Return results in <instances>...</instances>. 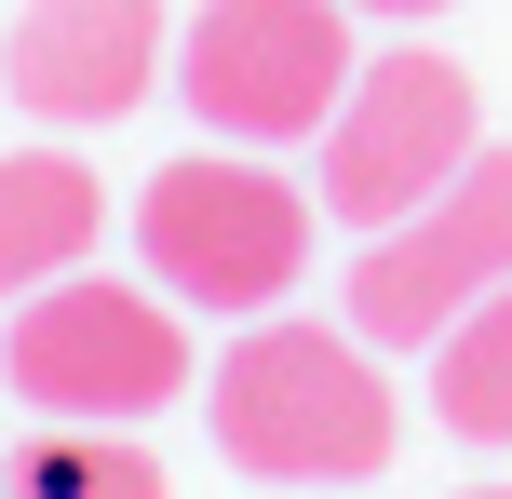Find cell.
<instances>
[{
	"label": "cell",
	"mask_w": 512,
	"mask_h": 499,
	"mask_svg": "<svg viewBox=\"0 0 512 499\" xmlns=\"http://www.w3.org/2000/svg\"><path fill=\"white\" fill-rule=\"evenodd\" d=\"M203 419H216V459H243L256 486H378L391 446H405V405H391L378 351L351 324H243L203 378Z\"/></svg>",
	"instance_id": "1"
},
{
	"label": "cell",
	"mask_w": 512,
	"mask_h": 499,
	"mask_svg": "<svg viewBox=\"0 0 512 499\" xmlns=\"http://www.w3.org/2000/svg\"><path fill=\"white\" fill-rule=\"evenodd\" d=\"M310 243H324V203H310V176H283V149H216L203 135L135 189L149 284L176 311H216V324H270L310 284Z\"/></svg>",
	"instance_id": "2"
},
{
	"label": "cell",
	"mask_w": 512,
	"mask_h": 499,
	"mask_svg": "<svg viewBox=\"0 0 512 499\" xmlns=\"http://www.w3.org/2000/svg\"><path fill=\"white\" fill-rule=\"evenodd\" d=\"M0 378H14V405L41 432H135L149 405H189L203 351H189V311L162 284L68 270V284L0 311Z\"/></svg>",
	"instance_id": "3"
},
{
	"label": "cell",
	"mask_w": 512,
	"mask_h": 499,
	"mask_svg": "<svg viewBox=\"0 0 512 499\" xmlns=\"http://www.w3.org/2000/svg\"><path fill=\"white\" fill-rule=\"evenodd\" d=\"M324 149V176H310V203L337 216V230H391V216H418L432 189L472 176V149H486V108H472V68L432 41H391L351 68V95H337V122L310 135Z\"/></svg>",
	"instance_id": "4"
},
{
	"label": "cell",
	"mask_w": 512,
	"mask_h": 499,
	"mask_svg": "<svg viewBox=\"0 0 512 499\" xmlns=\"http://www.w3.org/2000/svg\"><path fill=\"white\" fill-rule=\"evenodd\" d=\"M351 68V0H203L176 27V95L216 149H310Z\"/></svg>",
	"instance_id": "5"
},
{
	"label": "cell",
	"mask_w": 512,
	"mask_h": 499,
	"mask_svg": "<svg viewBox=\"0 0 512 499\" xmlns=\"http://www.w3.org/2000/svg\"><path fill=\"white\" fill-rule=\"evenodd\" d=\"M512 284V149H472L459 189H432L418 216L364 230L351 257V338L364 351H432L472 297Z\"/></svg>",
	"instance_id": "6"
},
{
	"label": "cell",
	"mask_w": 512,
	"mask_h": 499,
	"mask_svg": "<svg viewBox=\"0 0 512 499\" xmlns=\"http://www.w3.org/2000/svg\"><path fill=\"white\" fill-rule=\"evenodd\" d=\"M176 81V27L162 0H27L14 41H0V95L54 135H95V122H135V108Z\"/></svg>",
	"instance_id": "7"
},
{
	"label": "cell",
	"mask_w": 512,
	"mask_h": 499,
	"mask_svg": "<svg viewBox=\"0 0 512 499\" xmlns=\"http://www.w3.org/2000/svg\"><path fill=\"white\" fill-rule=\"evenodd\" d=\"M108 243V176L81 149H0V297H41L95 270Z\"/></svg>",
	"instance_id": "8"
},
{
	"label": "cell",
	"mask_w": 512,
	"mask_h": 499,
	"mask_svg": "<svg viewBox=\"0 0 512 499\" xmlns=\"http://www.w3.org/2000/svg\"><path fill=\"white\" fill-rule=\"evenodd\" d=\"M432 419L459 432V446H512V284L472 297L432 338Z\"/></svg>",
	"instance_id": "9"
},
{
	"label": "cell",
	"mask_w": 512,
	"mask_h": 499,
	"mask_svg": "<svg viewBox=\"0 0 512 499\" xmlns=\"http://www.w3.org/2000/svg\"><path fill=\"white\" fill-rule=\"evenodd\" d=\"M0 473H14V499H162V459L135 432H41Z\"/></svg>",
	"instance_id": "10"
},
{
	"label": "cell",
	"mask_w": 512,
	"mask_h": 499,
	"mask_svg": "<svg viewBox=\"0 0 512 499\" xmlns=\"http://www.w3.org/2000/svg\"><path fill=\"white\" fill-rule=\"evenodd\" d=\"M351 14H391V27H432L445 0H351Z\"/></svg>",
	"instance_id": "11"
},
{
	"label": "cell",
	"mask_w": 512,
	"mask_h": 499,
	"mask_svg": "<svg viewBox=\"0 0 512 499\" xmlns=\"http://www.w3.org/2000/svg\"><path fill=\"white\" fill-rule=\"evenodd\" d=\"M459 499H512V486H459Z\"/></svg>",
	"instance_id": "12"
},
{
	"label": "cell",
	"mask_w": 512,
	"mask_h": 499,
	"mask_svg": "<svg viewBox=\"0 0 512 499\" xmlns=\"http://www.w3.org/2000/svg\"><path fill=\"white\" fill-rule=\"evenodd\" d=\"M0 499H14V473H0Z\"/></svg>",
	"instance_id": "13"
}]
</instances>
